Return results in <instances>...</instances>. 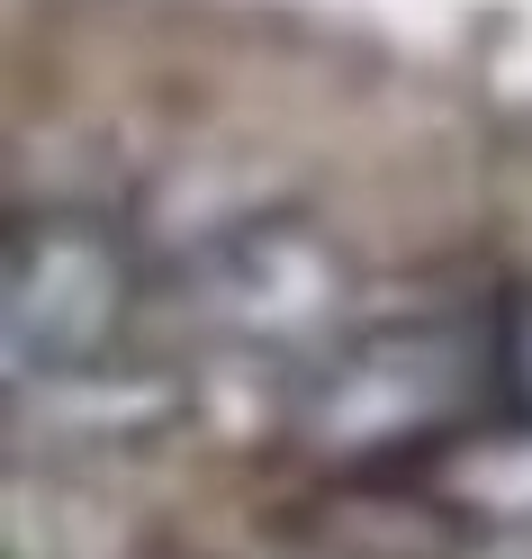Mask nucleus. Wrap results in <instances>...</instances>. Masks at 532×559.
<instances>
[{
	"mask_svg": "<svg viewBox=\"0 0 532 559\" xmlns=\"http://www.w3.org/2000/svg\"><path fill=\"white\" fill-rule=\"evenodd\" d=\"M515 379L506 343L470 317H398L343 334L298 389V442L334 469L434 461L460 433L487 425V389Z\"/></svg>",
	"mask_w": 532,
	"mask_h": 559,
	"instance_id": "f257e3e1",
	"label": "nucleus"
},
{
	"mask_svg": "<svg viewBox=\"0 0 532 559\" xmlns=\"http://www.w3.org/2000/svg\"><path fill=\"white\" fill-rule=\"evenodd\" d=\"M135 307V253L99 207H19L0 253V353L19 389H63L118 353Z\"/></svg>",
	"mask_w": 532,
	"mask_h": 559,
	"instance_id": "f03ea898",
	"label": "nucleus"
},
{
	"mask_svg": "<svg viewBox=\"0 0 532 559\" xmlns=\"http://www.w3.org/2000/svg\"><path fill=\"white\" fill-rule=\"evenodd\" d=\"M190 307L226 343H307V334H334L343 317V253L326 235H307L289 217H253L217 235L199 253V280H190Z\"/></svg>",
	"mask_w": 532,
	"mask_h": 559,
	"instance_id": "7ed1b4c3",
	"label": "nucleus"
},
{
	"mask_svg": "<svg viewBox=\"0 0 532 559\" xmlns=\"http://www.w3.org/2000/svg\"><path fill=\"white\" fill-rule=\"evenodd\" d=\"M424 497L478 533H532V415H487L424 461Z\"/></svg>",
	"mask_w": 532,
	"mask_h": 559,
	"instance_id": "20e7f679",
	"label": "nucleus"
}]
</instances>
